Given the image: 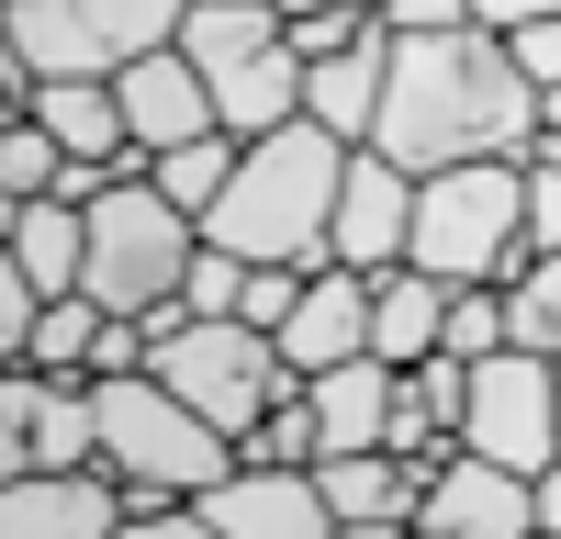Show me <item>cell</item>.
I'll return each mask as SVG.
<instances>
[{
    "label": "cell",
    "instance_id": "obj_1",
    "mask_svg": "<svg viewBox=\"0 0 561 539\" xmlns=\"http://www.w3.org/2000/svg\"><path fill=\"white\" fill-rule=\"evenodd\" d=\"M539 135H550V90L517 68V45L494 23L393 34V90H382V124H370L382 158H404L427 180V169H460V158H528Z\"/></svg>",
    "mask_w": 561,
    "mask_h": 539
},
{
    "label": "cell",
    "instance_id": "obj_2",
    "mask_svg": "<svg viewBox=\"0 0 561 539\" xmlns=\"http://www.w3.org/2000/svg\"><path fill=\"white\" fill-rule=\"evenodd\" d=\"M337 180H348V147L325 135L314 113L280 124V135H248L225 203L203 214L214 248L237 259H293V270H325V237H337Z\"/></svg>",
    "mask_w": 561,
    "mask_h": 539
},
{
    "label": "cell",
    "instance_id": "obj_3",
    "mask_svg": "<svg viewBox=\"0 0 561 539\" xmlns=\"http://www.w3.org/2000/svg\"><path fill=\"white\" fill-rule=\"evenodd\" d=\"M404 259L427 270V282H449V293H472V282L517 293L528 270H539V248H528V158L427 169V180H415V237H404Z\"/></svg>",
    "mask_w": 561,
    "mask_h": 539
},
{
    "label": "cell",
    "instance_id": "obj_4",
    "mask_svg": "<svg viewBox=\"0 0 561 539\" xmlns=\"http://www.w3.org/2000/svg\"><path fill=\"white\" fill-rule=\"evenodd\" d=\"M90 404H102V472L135 483V517H147V506H203V494L248 461V449L225 438L214 416H192L158 371H102Z\"/></svg>",
    "mask_w": 561,
    "mask_h": 539
},
{
    "label": "cell",
    "instance_id": "obj_5",
    "mask_svg": "<svg viewBox=\"0 0 561 539\" xmlns=\"http://www.w3.org/2000/svg\"><path fill=\"white\" fill-rule=\"evenodd\" d=\"M147 371L180 393V404H192V416H214L225 438H259V416H270V404H293L304 393V371H293V359H280V337L270 326H248V314H192V303H158L147 314Z\"/></svg>",
    "mask_w": 561,
    "mask_h": 539
},
{
    "label": "cell",
    "instance_id": "obj_6",
    "mask_svg": "<svg viewBox=\"0 0 561 539\" xmlns=\"http://www.w3.org/2000/svg\"><path fill=\"white\" fill-rule=\"evenodd\" d=\"M180 45H192V68L214 79L225 135H280V124H304V79H314V68H304L280 0H192Z\"/></svg>",
    "mask_w": 561,
    "mask_h": 539
},
{
    "label": "cell",
    "instance_id": "obj_7",
    "mask_svg": "<svg viewBox=\"0 0 561 539\" xmlns=\"http://www.w3.org/2000/svg\"><path fill=\"white\" fill-rule=\"evenodd\" d=\"M192 259H203V225L180 214L147 169H124V180L90 192V270H79V293L102 303V314H158V303H180Z\"/></svg>",
    "mask_w": 561,
    "mask_h": 539
},
{
    "label": "cell",
    "instance_id": "obj_8",
    "mask_svg": "<svg viewBox=\"0 0 561 539\" xmlns=\"http://www.w3.org/2000/svg\"><path fill=\"white\" fill-rule=\"evenodd\" d=\"M460 449H483V461L528 472V483L561 461V382H550L539 348H494V359H472V416H460Z\"/></svg>",
    "mask_w": 561,
    "mask_h": 539
},
{
    "label": "cell",
    "instance_id": "obj_9",
    "mask_svg": "<svg viewBox=\"0 0 561 539\" xmlns=\"http://www.w3.org/2000/svg\"><path fill=\"white\" fill-rule=\"evenodd\" d=\"M0 472H102V404L68 371H0Z\"/></svg>",
    "mask_w": 561,
    "mask_h": 539
},
{
    "label": "cell",
    "instance_id": "obj_10",
    "mask_svg": "<svg viewBox=\"0 0 561 539\" xmlns=\"http://www.w3.org/2000/svg\"><path fill=\"white\" fill-rule=\"evenodd\" d=\"M404 237H415V169L382 158V147H348V180H337V237H325V259L337 270H404Z\"/></svg>",
    "mask_w": 561,
    "mask_h": 539
},
{
    "label": "cell",
    "instance_id": "obj_11",
    "mask_svg": "<svg viewBox=\"0 0 561 539\" xmlns=\"http://www.w3.org/2000/svg\"><path fill=\"white\" fill-rule=\"evenodd\" d=\"M415 528L427 539H539V483L483 461V449H449L427 506H415Z\"/></svg>",
    "mask_w": 561,
    "mask_h": 539
},
{
    "label": "cell",
    "instance_id": "obj_12",
    "mask_svg": "<svg viewBox=\"0 0 561 539\" xmlns=\"http://www.w3.org/2000/svg\"><path fill=\"white\" fill-rule=\"evenodd\" d=\"M135 483L124 472H12L0 483V539H124Z\"/></svg>",
    "mask_w": 561,
    "mask_h": 539
},
{
    "label": "cell",
    "instance_id": "obj_13",
    "mask_svg": "<svg viewBox=\"0 0 561 539\" xmlns=\"http://www.w3.org/2000/svg\"><path fill=\"white\" fill-rule=\"evenodd\" d=\"M113 102H124V124H135V147H147V158L192 147V135H225V113H214V79L192 68V45H158V57L113 68Z\"/></svg>",
    "mask_w": 561,
    "mask_h": 539
},
{
    "label": "cell",
    "instance_id": "obj_14",
    "mask_svg": "<svg viewBox=\"0 0 561 539\" xmlns=\"http://www.w3.org/2000/svg\"><path fill=\"white\" fill-rule=\"evenodd\" d=\"M203 517H214L225 539H337L325 483H314V472H270V461H237V472L203 494Z\"/></svg>",
    "mask_w": 561,
    "mask_h": 539
},
{
    "label": "cell",
    "instance_id": "obj_15",
    "mask_svg": "<svg viewBox=\"0 0 561 539\" xmlns=\"http://www.w3.org/2000/svg\"><path fill=\"white\" fill-rule=\"evenodd\" d=\"M359 348H370V270L325 259L304 282V303H293V326H280V359L314 382V371H337V359H359Z\"/></svg>",
    "mask_w": 561,
    "mask_h": 539
},
{
    "label": "cell",
    "instance_id": "obj_16",
    "mask_svg": "<svg viewBox=\"0 0 561 539\" xmlns=\"http://www.w3.org/2000/svg\"><path fill=\"white\" fill-rule=\"evenodd\" d=\"M304 393H314L325 461H337V449H393V393H404V371H393L382 348H359V359H337V371H314Z\"/></svg>",
    "mask_w": 561,
    "mask_h": 539
},
{
    "label": "cell",
    "instance_id": "obj_17",
    "mask_svg": "<svg viewBox=\"0 0 561 539\" xmlns=\"http://www.w3.org/2000/svg\"><path fill=\"white\" fill-rule=\"evenodd\" d=\"M382 90H393V23H370L348 57H314L304 113L337 135V147H370V124H382Z\"/></svg>",
    "mask_w": 561,
    "mask_h": 539
},
{
    "label": "cell",
    "instance_id": "obj_18",
    "mask_svg": "<svg viewBox=\"0 0 561 539\" xmlns=\"http://www.w3.org/2000/svg\"><path fill=\"white\" fill-rule=\"evenodd\" d=\"M0 45H12L34 79H113V45L90 23V0H12V12H0Z\"/></svg>",
    "mask_w": 561,
    "mask_h": 539
},
{
    "label": "cell",
    "instance_id": "obj_19",
    "mask_svg": "<svg viewBox=\"0 0 561 539\" xmlns=\"http://www.w3.org/2000/svg\"><path fill=\"white\" fill-rule=\"evenodd\" d=\"M34 124L57 135L68 158L147 169V147H135V124H124V102H113V79H45V90H34Z\"/></svg>",
    "mask_w": 561,
    "mask_h": 539
},
{
    "label": "cell",
    "instance_id": "obj_20",
    "mask_svg": "<svg viewBox=\"0 0 561 539\" xmlns=\"http://www.w3.org/2000/svg\"><path fill=\"white\" fill-rule=\"evenodd\" d=\"M438 337H449V282H427V270H382L370 282V348L393 359V371H415V359H438Z\"/></svg>",
    "mask_w": 561,
    "mask_h": 539
},
{
    "label": "cell",
    "instance_id": "obj_21",
    "mask_svg": "<svg viewBox=\"0 0 561 539\" xmlns=\"http://www.w3.org/2000/svg\"><path fill=\"white\" fill-rule=\"evenodd\" d=\"M12 270L34 293H79V270H90V203H12Z\"/></svg>",
    "mask_w": 561,
    "mask_h": 539
},
{
    "label": "cell",
    "instance_id": "obj_22",
    "mask_svg": "<svg viewBox=\"0 0 561 539\" xmlns=\"http://www.w3.org/2000/svg\"><path fill=\"white\" fill-rule=\"evenodd\" d=\"M237 158H248V135H192V147H169V158H147V180H158V192L180 203V214H214L225 203V180H237Z\"/></svg>",
    "mask_w": 561,
    "mask_h": 539
},
{
    "label": "cell",
    "instance_id": "obj_23",
    "mask_svg": "<svg viewBox=\"0 0 561 539\" xmlns=\"http://www.w3.org/2000/svg\"><path fill=\"white\" fill-rule=\"evenodd\" d=\"M102 326H113V314L90 303V293H57L23 359H34V371H68V382H90V359H102Z\"/></svg>",
    "mask_w": 561,
    "mask_h": 539
},
{
    "label": "cell",
    "instance_id": "obj_24",
    "mask_svg": "<svg viewBox=\"0 0 561 539\" xmlns=\"http://www.w3.org/2000/svg\"><path fill=\"white\" fill-rule=\"evenodd\" d=\"M57 180H68V147L34 113H12V135H0V203H57Z\"/></svg>",
    "mask_w": 561,
    "mask_h": 539
},
{
    "label": "cell",
    "instance_id": "obj_25",
    "mask_svg": "<svg viewBox=\"0 0 561 539\" xmlns=\"http://www.w3.org/2000/svg\"><path fill=\"white\" fill-rule=\"evenodd\" d=\"M90 23H102L113 68H135V57H158V45H180V23H192V0H90Z\"/></svg>",
    "mask_w": 561,
    "mask_h": 539
},
{
    "label": "cell",
    "instance_id": "obj_26",
    "mask_svg": "<svg viewBox=\"0 0 561 539\" xmlns=\"http://www.w3.org/2000/svg\"><path fill=\"white\" fill-rule=\"evenodd\" d=\"M248 461H270V472H314V461H325V427H314V393H293V404H270V416H259V438H248Z\"/></svg>",
    "mask_w": 561,
    "mask_h": 539
},
{
    "label": "cell",
    "instance_id": "obj_27",
    "mask_svg": "<svg viewBox=\"0 0 561 539\" xmlns=\"http://www.w3.org/2000/svg\"><path fill=\"white\" fill-rule=\"evenodd\" d=\"M449 359H494V348H517V314H505V293L494 282H472V293H449V337H438Z\"/></svg>",
    "mask_w": 561,
    "mask_h": 539
},
{
    "label": "cell",
    "instance_id": "obj_28",
    "mask_svg": "<svg viewBox=\"0 0 561 539\" xmlns=\"http://www.w3.org/2000/svg\"><path fill=\"white\" fill-rule=\"evenodd\" d=\"M505 314H517V348H539V359H561V259H539L517 293H505Z\"/></svg>",
    "mask_w": 561,
    "mask_h": 539
},
{
    "label": "cell",
    "instance_id": "obj_29",
    "mask_svg": "<svg viewBox=\"0 0 561 539\" xmlns=\"http://www.w3.org/2000/svg\"><path fill=\"white\" fill-rule=\"evenodd\" d=\"M248 270H259V259H237V248L203 237V259H192V282H180V303H192V314H237V303H248Z\"/></svg>",
    "mask_w": 561,
    "mask_h": 539
},
{
    "label": "cell",
    "instance_id": "obj_30",
    "mask_svg": "<svg viewBox=\"0 0 561 539\" xmlns=\"http://www.w3.org/2000/svg\"><path fill=\"white\" fill-rule=\"evenodd\" d=\"M528 248L561 259V135H539V147H528Z\"/></svg>",
    "mask_w": 561,
    "mask_h": 539
},
{
    "label": "cell",
    "instance_id": "obj_31",
    "mask_svg": "<svg viewBox=\"0 0 561 539\" xmlns=\"http://www.w3.org/2000/svg\"><path fill=\"white\" fill-rule=\"evenodd\" d=\"M304 282H314V270H293V259H259V270H248V303H237V314L280 337V326H293V303H304Z\"/></svg>",
    "mask_w": 561,
    "mask_h": 539
},
{
    "label": "cell",
    "instance_id": "obj_32",
    "mask_svg": "<svg viewBox=\"0 0 561 539\" xmlns=\"http://www.w3.org/2000/svg\"><path fill=\"white\" fill-rule=\"evenodd\" d=\"M370 23H382V12H293V45H304V68H314V57H348Z\"/></svg>",
    "mask_w": 561,
    "mask_h": 539
},
{
    "label": "cell",
    "instance_id": "obj_33",
    "mask_svg": "<svg viewBox=\"0 0 561 539\" xmlns=\"http://www.w3.org/2000/svg\"><path fill=\"white\" fill-rule=\"evenodd\" d=\"M505 45H517V68H528L539 90H561V12H539V23H517V34H505Z\"/></svg>",
    "mask_w": 561,
    "mask_h": 539
},
{
    "label": "cell",
    "instance_id": "obj_34",
    "mask_svg": "<svg viewBox=\"0 0 561 539\" xmlns=\"http://www.w3.org/2000/svg\"><path fill=\"white\" fill-rule=\"evenodd\" d=\"M124 539H225L203 506H147V517H124Z\"/></svg>",
    "mask_w": 561,
    "mask_h": 539
},
{
    "label": "cell",
    "instance_id": "obj_35",
    "mask_svg": "<svg viewBox=\"0 0 561 539\" xmlns=\"http://www.w3.org/2000/svg\"><path fill=\"white\" fill-rule=\"evenodd\" d=\"M382 23H393V34H460V23H472V0H393Z\"/></svg>",
    "mask_w": 561,
    "mask_h": 539
},
{
    "label": "cell",
    "instance_id": "obj_36",
    "mask_svg": "<svg viewBox=\"0 0 561 539\" xmlns=\"http://www.w3.org/2000/svg\"><path fill=\"white\" fill-rule=\"evenodd\" d=\"M539 12H561V0H472V23H494V34H517V23H539Z\"/></svg>",
    "mask_w": 561,
    "mask_h": 539
},
{
    "label": "cell",
    "instance_id": "obj_37",
    "mask_svg": "<svg viewBox=\"0 0 561 539\" xmlns=\"http://www.w3.org/2000/svg\"><path fill=\"white\" fill-rule=\"evenodd\" d=\"M337 539H427L415 517H359V528H337Z\"/></svg>",
    "mask_w": 561,
    "mask_h": 539
},
{
    "label": "cell",
    "instance_id": "obj_38",
    "mask_svg": "<svg viewBox=\"0 0 561 539\" xmlns=\"http://www.w3.org/2000/svg\"><path fill=\"white\" fill-rule=\"evenodd\" d=\"M539 539H561V461L539 472Z\"/></svg>",
    "mask_w": 561,
    "mask_h": 539
},
{
    "label": "cell",
    "instance_id": "obj_39",
    "mask_svg": "<svg viewBox=\"0 0 561 539\" xmlns=\"http://www.w3.org/2000/svg\"><path fill=\"white\" fill-rule=\"evenodd\" d=\"M280 12H370V0H280Z\"/></svg>",
    "mask_w": 561,
    "mask_h": 539
},
{
    "label": "cell",
    "instance_id": "obj_40",
    "mask_svg": "<svg viewBox=\"0 0 561 539\" xmlns=\"http://www.w3.org/2000/svg\"><path fill=\"white\" fill-rule=\"evenodd\" d=\"M550 135H561V90H550Z\"/></svg>",
    "mask_w": 561,
    "mask_h": 539
},
{
    "label": "cell",
    "instance_id": "obj_41",
    "mask_svg": "<svg viewBox=\"0 0 561 539\" xmlns=\"http://www.w3.org/2000/svg\"><path fill=\"white\" fill-rule=\"evenodd\" d=\"M550 382H561V359H550Z\"/></svg>",
    "mask_w": 561,
    "mask_h": 539
}]
</instances>
